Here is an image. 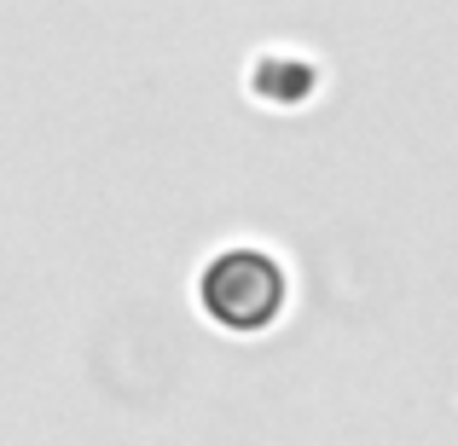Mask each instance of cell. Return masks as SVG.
<instances>
[{
    "label": "cell",
    "mask_w": 458,
    "mask_h": 446,
    "mask_svg": "<svg viewBox=\"0 0 458 446\" xmlns=\"http://www.w3.org/2000/svg\"><path fill=\"white\" fill-rule=\"evenodd\" d=\"M198 301L221 331L256 336V331H273V324H279L284 301H291V279H284L279 256L238 244V249H226V256H215L209 267H203Z\"/></svg>",
    "instance_id": "cell-1"
},
{
    "label": "cell",
    "mask_w": 458,
    "mask_h": 446,
    "mask_svg": "<svg viewBox=\"0 0 458 446\" xmlns=\"http://www.w3.org/2000/svg\"><path fill=\"white\" fill-rule=\"evenodd\" d=\"M256 99H273V105H302L313 88H319V64L291 46H273L267 58H256V76H250Z\"/></svg>",
    "instance_id": "cell-2"
}]
</instances>
